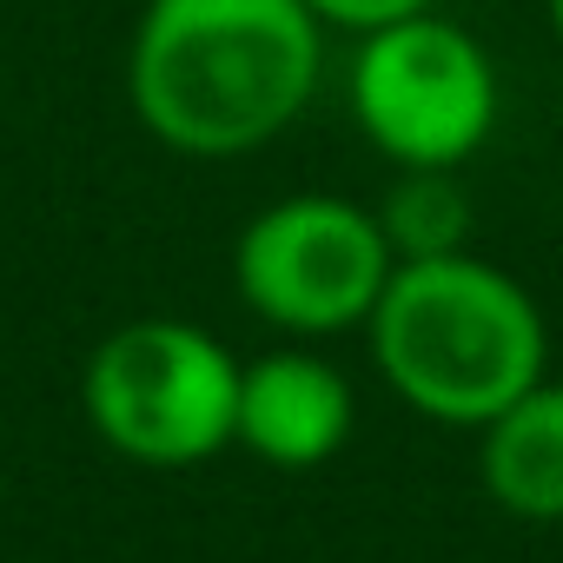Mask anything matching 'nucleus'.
I'll list each match as a JSON object with an SVG mask.
<instances>
[{
    "mask_svg": "<svg viewBox=\"0 0 563 563\" xmlns=\"http://www.w3.org/2000/svg\"><path fill=\"white\" fill-rule=\"evenodd\" d=\"M325 41L306 0H146L126 41L133 120L179 159H245L319 100Z\"/></svg>",
    "mask_w": 563,
    "mask_h": 563,
    "instance_id": "nucleus-1",
    "label": "nucleus"
},
{
    "mask_svg": "<svg viewBox=\"0 0 563 563\" xmlns=\"http://www.w3.org/2000/svg\"><path fill=\"white\" fill-rule=\"evenodd\" d=\"M365 339L378 378L418 418L464 431H484L550 372L537 299L471 245L444 258H405L365 319Z\"/></svg>",
    "mask_w": 563,
    "mask_h": 563,
    "instance_id": "nucleus-2",
    "label": "nucleus"
},
{
    "mask_svg": "<svg viewBox=\"0 0 563 563\" xmlns=\"http://www.w3.org/2000/svg\"><path fill=\"white\" fill-rule=\"evenodd\" d=\"M352 120L391 166L464 173L497 133V60L451 14L424 8L391 27L352 34Z\"/></svg>",
    "mask_w": 563,
    "mask_h": 563,
    "instance_id": "nucleus-3",
    "label": "nucleus"
},
{
    "mask_svg": "<svg viewBox=\"0 0 563 563\" xmlns=\"http://www.w3.org/2000/svg\"><path fill=\"white\" fill-rule=\"evenodd\" d=\"M239 358L186 319H133L107 332L80 372L87 424L133 464L186 471L239 431Z\"/></svg>",
    "mask_w": 563,
    "mask_h": 563,
    "instance_id": "nucleus-4",
    "label": "nucleus"
},
{
    "mask_svg": "<svg viewBox=\"0 0 563 563\" xmlns=\"http://www.w3.org/2000/svg\"><path fill=\"white\" fill-rule=\"evenodd\" d=\"M398 252L372 206L339 192H292L245 219L232 245L239 299L286 339H339L365 332Z\"/></svg>",
    "mask_w": 563,
    "mask_h": 563,
    "instance_id": "nucleus-5",
    "label": "nucleus"
},
{
    "mask_svg": "<svg viewBox=\"0 0 563 563\" xmlns=\"http://www.w3.org/2000/svg\"><path fill=\"white\" fill-rule=\"evenodd\" d=\"M352 424H358L352 378L332 358L306 352V345H278V352H265L239 372V431H232V444H245L258 464H278V471L332 464L345 451Z\"/></svg>",
    "mask_w": 563,
    "mask_h": 563,
    "instance_id": "nucleus-6",
    "label": "nucleus"
},
{
    "mask_svg": "<svg viewBox=\"0 0 563 563\" xmlns=\"http://www.w3.org/2000/svg\"><path fill=\"white\" fill-rule=\"evenodd\" d=\"M477 477L497 510L563 523V378H537L477 431Z\"/></svg>",
    "mask_w": 563,
    "mask_h": 563,
    "instance_id": "nucleus-7",
    "label": "nucleus"
},
{
    "mask_svg": "<svg viewBox=\"0 0 563 563\" xmlns=\"http://www.w3.org/2000/svg\"><path fill=\"white\" fill-rule=\"evenodd\" d=\"M372 212H378L398 265L405 258H444V252L471 245V199H464L457 173H444V166H398L391 192Z\"/></svg>",
    "mask_w": 563,
    "mask_h": 563,
    "instance_id": "nucleus-8",
    "label": "nucleus"
},
{
    "mask_svg": "<svg viewBox=\"0 0 563 563\" xmlns=\"http://www.w3.org/2000/svg\"><path fill=\"white\" fill-rule=\"evenodd\" d=\"M306 8L332 27V34H372V27H391L405 14H424L438 0H306Z\"/></svg>",
    "mask_w": 563,
    "mask_h": 563,
    "instance_id": "nucleus-9",
    "label": "nucleus"
},
{
    "mask_svg": "<svg viewBox=\"0 0 563 563\" xmlns=\"http://www.w3.org/2000/svg\"><path fill=\"white\" fill-rule=\"evenodd\" d=\"M543 21H550V41L563 47V0H543Z\"/></svg>",
    "mask_w": 563,
    "mask_h": 563,
    "instance_id": "nucleus-10",
    "label": "nucleus"
}]
</instances>
